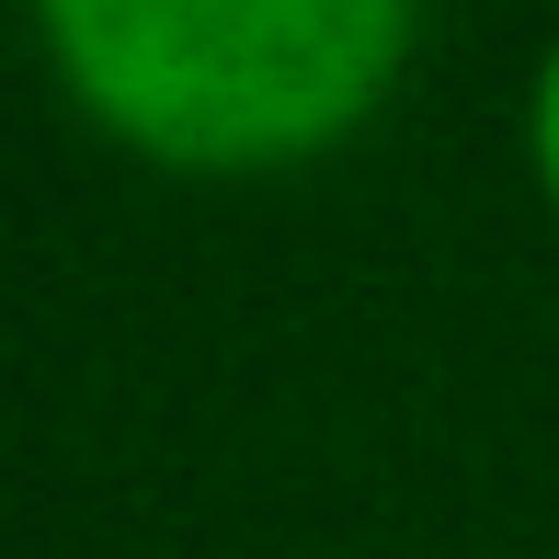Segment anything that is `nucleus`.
Wrapping results in <instances>:
<instances>
[{"mask_svg":"<svg viewBox=\"0 0 559 559\" xmlns=\"http://www.w3.org/2000/svg\"><path fill=\"white\" fill-rule=\"evenodd\" d=\"M35 23L69 92L183 171L332 148L412 46V0H35Z\"/></svg>","mask_w":559,"mask_h":559,"instance_id":"obj_1","label":"nucleus"},{"mask_svg":"<svg viewBox=\"0 0 559 559\" xmlns=\"http://www.w3.org/2000/svg\"><path fill=\"white\" fill-rule=\"evenodd\" d=\"M537 171H548V194H559V58H548V81H537Z\"/></svg>","mask_w":559,"mask_h":559,"instance_id":"obj_2","label":"nucleus"}]
</instances>
